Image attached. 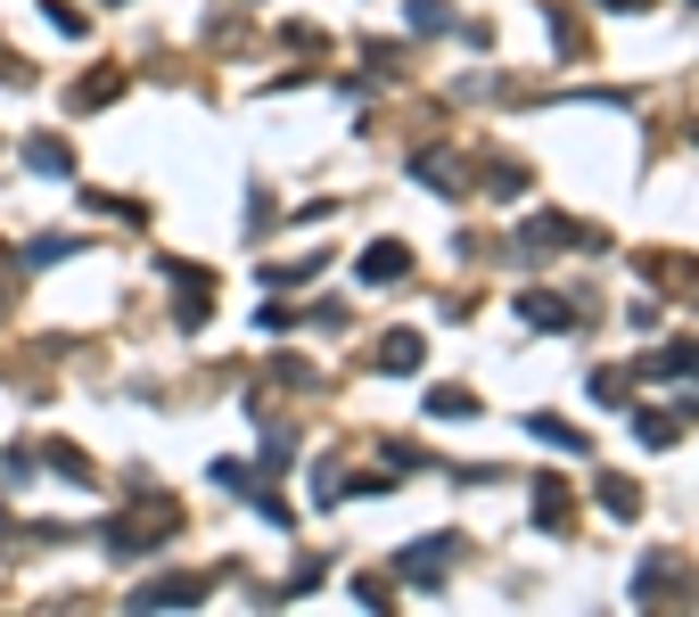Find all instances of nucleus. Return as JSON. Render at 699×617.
Wrapping results in <instances>:
<instances>
[{"mask_svg": "<svg viewBox=\"0 0 699 617\" xmlns=\"http://www.w3.org/2000/svg\"><path fill=\"white\" fill-rule=\"evenodd\" d=\"M518 313H527L535 330H568V305L560 297H518Z\"/></svg>", "mask_w": 699, "mask_h": 617, "instance_id": "6", "label": "nucleus"}, {"mask_svg": "<svg viewBox=\"0 0 699 617\" xmlns=\"http://www.w3.org/2000/svg\"><path fill=\"white\" fill-rule=\"evenodd\" d=\"M395 568H404L412 584H437L444 568H453V535H420V543H412V552H404Z\"/></svg>", "mask_w": 699, "mask_h": 617, "instance_id": "1", "label": "nucleus"}, {"mask_svg": "<svg viewBox=\"0 0 699 617\" xmlns=\"http://www.w3.org/2000/svg\"><path fill=\"white\" fill-rule=\"evenodd\" d=\"M404 247H395V239H379V247H363V281H395V272H404Z\"/></svg>", "mask_w": 699, "mask_h": 617, "instance_id": "4", "label": "nucleus"}, {"mask_svg": "<svg viewBox=\"0 0 699 617\" xmlns=\"http://www.w3.org/2000/svg\"><path fill=\"white\" fill-rule=\"evenodd\" d=\"M634 436H642V445H675V420H650V411H642V420H634Z\"/></svg>", "mask_w": 699, "mask_h": 617, "instance_id": "10", "label": "nucleus"}, {"mask_svg": "<svg viewBox=\"0 0 699 617\" xmlns=\"http://www.w3.org/2000/svg\"><path fill=\"white\" fill-rule=\"evenodd\" d=\"M198 593H206L198 577H157V584H140V601H132V609H182V601L198 609Z\"/></svg>", "mask_w": 699, "mask_h": 617, "instance_id": "2", "label": "nucleus"}, {"mask_svg": "<svg viewBox=\"0 0 699 617\" xmlns=\"http://www.w3.org/2000/svg\"><path fill=\"white\" fill-rule=\"evenodd\" d=\"M379 362H387V371H420V337H412V330H395Z\"/></svg>", "mask_w": 699, "mask_h": 617, "instance_id": "7", "label": "nucleus"}, {"mask_svg": "<svg viewBox=\"0 0 699 617\" xmlns=\"http://www.w3.org/2000/svg\"><path fill=\"white\" fill-rule=\"evenodd\" d=\"M428 420H478V395L469 387H437L428 395Z\"/></svg>", "mask_w": 699, "mask_h": 617, "instance_id": "5", "label": "nucleus"}, {"mask_svg": "<svg viewBox=\"0 0 699 617\" xmlns=\"http://www.w3.org/2000/svg\"><path fill=\"white\" fill-rule=\"evenodd\" d=\"M412 25H420V34H444L453 17H444V0H412Z\"/></svg>", "mask_w": 699, "mask_h": 617, "instance_id": "9", "label": "nucleus"}, {"mask_svg": "<svg viewBox=\"0 0 699 617\" xmlns=\"http://www.w3.org/2000/svg\"><path fill=\"white\" fill-rule=\"evenodd\" d=\"M609 9H642V0H609Z\"/></svg>", "mask_w": 699, "mask_h": 617, "instance_id": "12", "label": "nucleus"}, {"mask_svg": "<svg viewBox=\"0 0 699 617\" xmlns=\"http://www.w3.org/2000/svg\"><path fill=\"white\" fill-rule=\"evenodd\" d=\"M25 165L34 173H74V149L58 140V132H34V140H25Z\"/></svg>", "mask_w": 699, "mask_h": 617, "instance_id": "3", "label": "nucleus"}, {"mask_svg": "<svg viewBox=\"0 0 699 617\" xmlns=\"http://www.w3.org/2000/svg\"><path fill=\"white\" fill-rule=\"evenodd\" d=\"M659 371H691V379H699V346H666Z\"/></svg>", "mask_w": 699, "mask_h": 617, "instance_id": "11", "label": "nucleus"}, {"mask_svg": "<svg viewBox=\"0 0 699 617\" xmlns=\"http://www.w3.org/2000/svg\"><path fill=\"white\" fill-rule=\"evenodd\" d=\"M601 503H609V510H617V519H634V503H642V494H634V486H626V478H601Z\"/></svg>", "mask_w": 699, "mask_h": 617, "instance_id": "8", "label": "nucleus"}]
</instances>
